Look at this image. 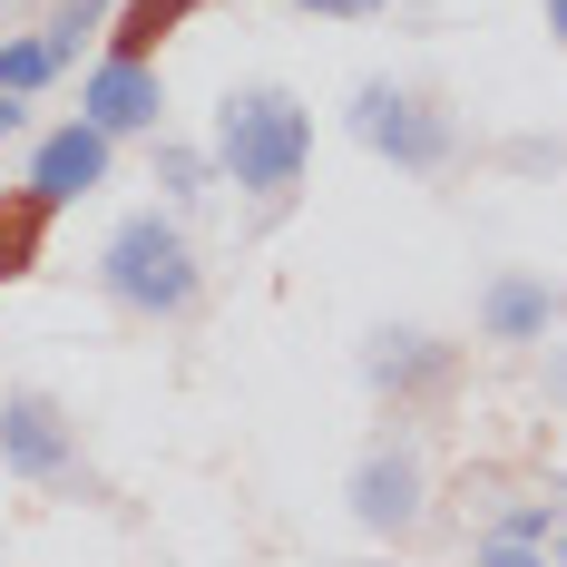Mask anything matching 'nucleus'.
<instances>
[{
    "mask_svg": "<svg viewBox=\"0 0 567 567\" xmlns=\"http://www.w3.org/2000/svg\"><path fill=\"white\" fill-rule=\"evenodd\" d=\"M109 147H117V137L99 127V117H69V127H50V137H40L30 186H40L50 206H79L89 186H109Z\"/></svg>",
    "mask_w": 567,
    "mask_h": 567,
    "instance_id": "nucleus-6",
    "label": "nucleus"
},
{
    "mask_svg": "<svg viewBox=\"0 0 567 567\" xmlns=\"http://www.w3.org/2000/svg\"><path fill=\"white\" fill-rule=\"evenodd\" d=\"M59 69H69V59H59L50 40H0V89H20V99H30V89H50Z\"/></svg>",
    "mask_w": 567,
    "mask_h": 567,
    "instance_id": "nucleus-13",
    "label": "nucleus"
},
{
    "mask_svg": "<svg viewBox=\"0 0 567 567\" xmlns=\"http://www.w3.org/2000/svg\"><path fill=\"white\" fill-rule=\"evenodd\" d=\"M548 30H558V50H567V0H548Z\"/></svg>",
    "mask_w": 567,
    "mask_h": 567,
    "instance_id": "nucleus-17",
    "label": "nucleus"
},
{
    "mask_svg": "<svg viewBox=\"0 0 567 567\" xmlns=\"http://www.w3.org/2000/svg\"><path fill=\"white\" fill-rule=\"evenodd\" d=\"M548 538H558V509L538 499V509H509V518H499V528L480 538V558H528V548H548Z\"/></svg>",
    "mask_w": 567,
    "mask_h": 567,
    "instance_id": "nucleus-12",
    "label": "nucleus"
},
{
    "mask_svg": "<svg viewBox=\"0 0 567 567\" xmlns=\"http://www.w3.org/2000/svg\"><path fill=\"white\" fill-rule=\"evenodd\" d=\"M362 372H372L392 401H421V392H441V382L460 372V352H451V342H431V333H372Z\"/></svg>",
    "mask_w": 567,
    "mask_h": 567,
    "instance_id": "nucleus-8",
    "label": "nucleus"
},
{
    "mask_svg": "<svg viewBox=\"0 0 567 567\" xmlns=\"http://www.w3.org/2000/svg\"><path fill=\"white\" fill-rule=\"evenodd\" d=\"M157 186H167V196H196V186H206V157H196V147H157Z\"/></svg>",
    "mask_w": 567,
    "mask_h": 567,
    "instance_id": "nucleus-14",
    "label": "nucleus"
},
{
    "mask_svg": "<svg viewBox=\"0 0 567 567\" xmlns=\"http://www.w3.org/2000/svg\"><path fill=\"white\" fill-rule=\"evenodd\" d=\"M558 313H567V293H558Z\"/></svg>",
    "mask_w": 567,
    "mask_h": 567,
    "instance_id": "nucleus-19",
    "label": "nucleus"
},
{
    "mask_svg": "<svg viewBox=\"0 0 567 567\" xmlns=\"http://www.w3.org/2000/svg\"><path fill=\"white\" fill-rule=\"evenodd\" d=\"M186 10H196V0H117L109 50H117V59H157V40H176V30H186Z\"/></svg>",
    "mask_w": 567,
    "mask_h": 567,
    "instance_id": "nucleus-11",
    "label": "nucleus"
},
{
    "mask_svg": "<svg viewBox=\"0 0 567 567\" xmlns=\"http://www.w3.org/2000/svg\"><path fill=\"white\" fill-rule=\"evenodd\" d=\"M40 245H50V196L40 186H0V284L30 275Z\"/></svg>",
    "mask_w": 567,
    "mask_h": 567,
    "instance_id": "nucleus-10",
    "label": "nucleus"
},
{
    "mask_svg": "<svg viewBox=\"0 0 567 567\" xmlns=\"http://www.w3.org/2000/svg\"><path fill=\"white\" fill-rule=\"evenodd\" d=\"M99 293H109L117 313H147V323H176V313H196V293H206V265H196V245L176 216H127L109 235V255H99Z\"/></svg>",
    "mask_w": 567,
    "mask_h": 567,
    "instance_id": "nucleus-1",
    "label": "nucleus"
},
{
    "mask_svg": "<svg viewBox=\"0 0 567 567\" xmlns=\"http://www.w3.org/2000/svg\"><path fill=\"white\" fill-rule=\"evenodd\" d=\"M79 109L99 117L109 137H137V127H157V109H167V89H157V59H99L89 69V89H79Z\"/></svg>",
    "mask_w": 567,
    "mask_h": 567,
    "instance_id": "nucleus-7",
    "label": "nucleus"
},
{
    "mask_svg": "<svg viewBox=\"0 0 567 567\" xmlns=\"http://www.w3.org/2000/svg\"><path fill=\"white\" fill-rule=\"evenodd\" d=\"M20 117H30V109H20V89H0V137H20Z\"/></svg>",
    "mask_w": 567,
    "mask_h": 567,
    "instance_id": "nucleus-16",
    "label": "nucleus"
},
{
    "mask_svg": "<svg viewBox=\"0 0 567 567\" xmlns=\"http://www.w3.org/2000/svg\"><path fill=\"white\" fill-rule=\"evenodd\" d=\"M293 10H313V20H372L382 0H293Z\"/></svg>",
    "mask_w": 567,
    "mask_h": 567,
    "instance_id": "nucleus-15",
    "label": "nucleus"
},
{
    "mask_svg": "<svg viewBox=\"0 0 567 567\" xmlns=\"http://www.w3.org/2000/svg\"><path fill=\"white\" fill-rule=\"evenodd\" d=\"M352 518L372 538H401L421 518V451L411 441H372V451L352 460Z\"/></svg>",
    "mask_w": 567,
    "mask_h": 567,
    "instance_id": "nucleus-5",
    "label": "nucleus"
},
{
    "mask_svg": "<svg viewBox=\"0 0 567 567\" xmlns=\"http://www.w3.org/2000/svg\"><path fill=\"white\" fill-rule=\"evenodd\" d=\"M558 548H567V528H558Z\"/></svg>",
    "mask_w": 567,
    "mask_h": 567,
    "instance_id": "nucleus-18",
    "label": "nucleus"
},
{
    "mask_svg": "<svg viewBox=\"0 0 567 567\" xmlns=\"http://www.w3.org/2000/svg\"><path fill=\"white\" fill-rule=\"evenodd\" d=\"M0 470L10 480H79V431H69V411L50 392H0Z\"/></svg>",
    "mask_w": 567,
    "mask_h": 567,
    "instance_id": "nucleus-4",
    "label": "nucleus"
},
{
    "mask_svg": "<svg viewBox=\"0 0 567 567\" xmlns=\"http://www.w3.org/2000/svg\"><path fill=\"white\" fill-rule=\"evenodd\" d=\"M352 137H362L372 157H392L401 176H441L460 157L451 109H431L421 89H392V79H362V89H352Z\"/></svg>",
    "mask_w": 567,
    "mask_h": 567,
    "instance_id": "nucleus-3",
    "label": "nucleus"
},
{
    "mask_svg": "<svg viewBox=\"0 0 567 567\" xmlns=\"http://www.w3.org/2000/svg\"><path fill=\"white\" fill-rule=\"evenodd\" d=\"M216 157L245 196H284L303 186V157H313V117L293 109L284 89H235L216 109Z\"/></svg>",
    "mask_w": 567,
    "mask_h": 567,
    "instance_id": "nucleus-2",
    "label": "nucleus"
},
{
    "mask_svg": "<svg viewBox=\"0 0 567 567\" xmlns=\"http://www.w3.org/2000/svg\"><path fill=\"white\" fill-rule=\"evenodd\" d=\"M548 323H558L548 275H489V293H480V333L489 342H538Z\"/></svg>",
    "mask_w": 567,
    "mask_h": 567,
    "instance_id": "nucleus-9",
    "label": "nucleus"
}]
</instances>
